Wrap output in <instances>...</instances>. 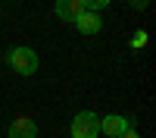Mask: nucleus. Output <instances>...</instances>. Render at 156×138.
<instances>
[{"label":"nucleus","mask_w":156,"mask_h":138,"mask_svg":"<svg viewBox=\"0 0 156 138\" xmlns=\"http://www.w3.org/2000/svg\"><path fill=\"white\" fill-rule=\"evenodd\" d=\"M9 66L16 69L19 75H31V72H37V54L31 47H12L9 50Z\"/></svg>","instance_id":"nucleus-1"},{"label":"nucleus","mask_w":156,"mask_h":138,"mask_svg":"<svg viewBox=\"0 0 156 138\" xmlns=\"http://www.w3.org/2000/svg\"><path fill=\"white\" fill-rule=\"evenodd\" d=\"M100 135V116L97 113H78V116L72 119V138H97Z\"/></svg>","instance_id":"nucleus-2"},{"label":"nucleus","mask_w":156,"mask_h":138,"mask_svg":"<svg viewBox=\"0 0 156 138\" xmlns=\"http://www.w3.org/2000/svg\"><path fill=\"white\" fill-rule=\"evenodd\" d=\"M9 138H37V122L31 116H16L9 122Z\"/></svg>","instance_id":"nucleus-3"},{"label":"nucleus","mask_w":156,"mask_h":138,"mask_svg":"<svg viewBox=\"0 0 156 138\" xmlns=\"http://www.w3.org/2000/svg\"><path fill=\"white\" fill-rule=\"evenodd\" d=\"M125 129H131V122H128L125 116H112V113H109V116H103V119H100V135L119 138Z\"/></svg>","instance_id":"nucleus-4"},{"label":"nucleus","mask_w":156,"mask_h":138,"mask_svg":"<svg viewBox=\"0 0 156 138\" xmlns=\"http://www.w3.org/2000/svg\"><path fill=\"white\" fill-rule=\"evenodd\" d=\"M81 13H84V3H81V0H56V16H59L62 22H75Z\"/></svg>","instance_id":"nucleus-5"},{"label":"nucleus","mask_w":156,"mask_h":138,"mask_svg":"<svg viewBox=\"0 0 156 138\" xmlns=\"http://www.w3.org/2000/svg\"><path fill=\"white\" fill-rule=\"evenodd\" d=\"M75 25H78V32H81V35H97V32L103 28V19L97 16V13H90V9H84L81 16L75 19Z\"/></svg>","instance_id":"nucleus-6"},{"label":"nucleus","mask_w":156,"mask_h":138,"mask_svg":"<svg viewBox=\"0 0 156 138\" xmlns=\"http://www.w3.org/2000/svg\"><path fill=\"white\" fill-rule=\"evenodd\" d=\"M81 3H84V9H90V13H97V9H103V6H106L109 0H81Z\"/></svg>","instance_id":"nucleus-7"},{"label":"nucleus","mask_w":156,"mask_h":138,"mask_svg":"<svg viewBox=\"0 0 156 138\" xmlns=\"http://www.w3.org/2000/svg\"><path fill=\"white\" fill-rule=\"evenodd\" d=\"M119 138H140V135H137V132H134V129H125V132H122V135H119Z\"/></svg>","instance_id":"nucleus-8"}]
</instances>
